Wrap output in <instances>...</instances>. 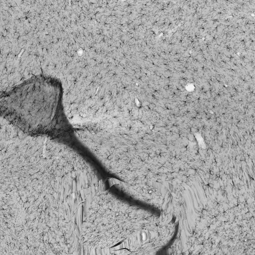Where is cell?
<instances>
[{"instance_id": "cell-1", "label": "cell", "mask_w": 255, "mask_h": 255, "mask_svg": "<svg viewBox=\"0 0 255 255\" xmlns=\"http://www.w3.org/2000/svg\"><path fill=\"white\" fill-rule=\"evenodd\" d=\"M0 112L30 135L57 136L70 130L64 112L61 84L52 77L34 76L1 93Z\"/></svg>"}]
</instances>
